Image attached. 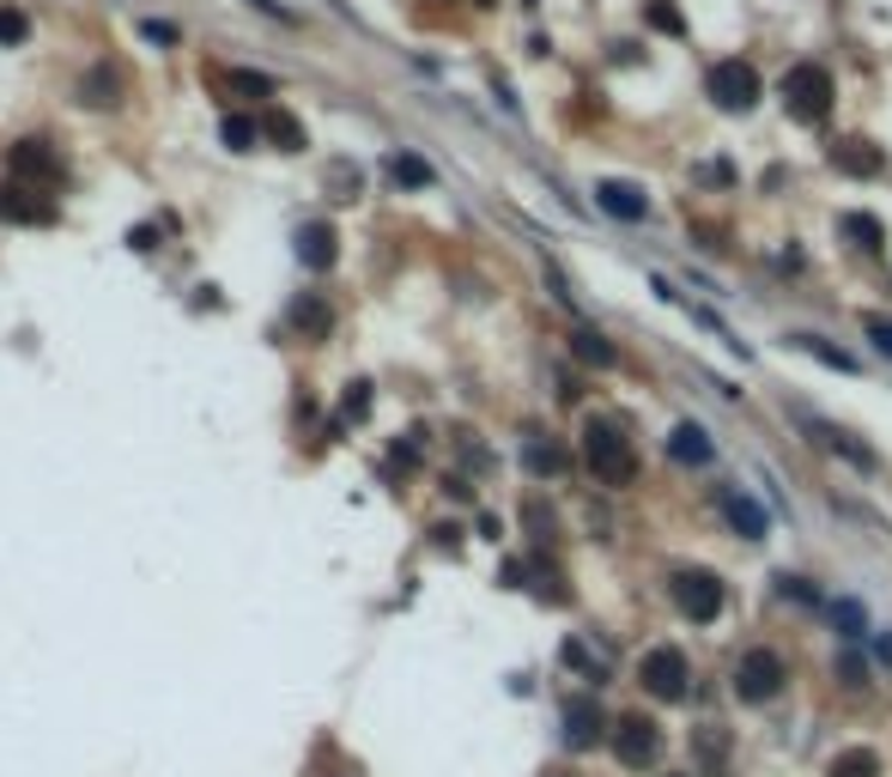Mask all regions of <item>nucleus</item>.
<instances>
[{
  "mask_svg": "<svg viewBox=\"0 0 892 777\" xmlns=\"http://www.w3.org/2000/svg\"><path fill=\"white\" fill-rule=\"evenodd\" d=\"M584 462H589V474L601 486H631L638 481V450H631V437L619 432L614 420H589L584 425Z\"/></svg>",
  "mask_w": 892,
  "mask_h": 777,
  "instance_id": "f257e3e1",
  "label": "nucleus"
},
{
  "mask_svg": "<svg viewBox=\"0 0 892 777\" xmlns=\"http://www.w3.org/2000/svg\"><path fill=\"white\" fill-rule=\"evenodd\" d=\"M783 110H790L795 122H825V110H832V73H825L820 61H795V68L783 73Z\"/></svg>",
  "mask_w": 892,
  "mask_h": 777,
  "instance_id": "f03ea898",
  "label": "nucleus"
},
{
  "mask_svg": "<svg viewBox=\"0 0 892 777\" xmlns=\"http://www.w3.org/2000/svg\"><path fill=\"white\" fill-rule=\"evenodd\" d=\"M783 680H790V663H783L778 650H747L741 663H734V698H741V705H771V698L783 693Z\"/></svg>",
  "mask_w": 892,
  "mask_h": 777,
  "instance_id": "7ed1b4c3",
  "label": "nucleus"
},
{
  "mask_svg": "<svg viewBox=\"0 0 892 777\" xmlns=\"http://www.w3.org/2000/svg\"><path fill=\"white\" fill-rule=\"evenodd\" d=\"M638 680H643V693L662 698V705L687 698V686H692V663H687V650H675V644H656V650H643Z\"/></svg>",
  "mask_w": 892,
  "mask_h": 777,
  "instance_id": "20e7f679",
  "label": "nucleus"
},
{
  "mask_svg": "<svg viewBox=\"0 0 892 777\" xmlns=\"http://www.w3.org/2000/svg\"><path fill=\"white\" fill-rule=\"evenodd\" d=\"M705 98L729 115H747L759 103V73L747 68V61H717V68L705 73Z\"/></svg>",
  "mask_w": 892,
  "mask_h": 777,
  "instance_id": "39448f33",
  "label": "nucleus"
},
{
  "mask_svg": "<svg viewBox=\"0 0 892 777\" xmlns=\"http://www.w3.org/2000/svg\"><path fill=\"white\" fill-rule=\"evenodd\" d=\"M795 425H801V432H808V437H813V444H820V450H832V456H844L850 468H862V474H874V468H881V456H874L869 444H856V437H850L844 425L820 420V413H808V407H795Z\"/></svg>",
  "mask_w": 892,
  "mask_h": 777,
  "instance_id": "423d86ee",
  "label": "nucleus"
},
{
  "mask_svg": "<svg viewBox=\"0 0 892 777\" xmlns=\"http://www.w3.org/2000/svg\"><path fill=\"white\" fill-rule=\"evenodd\" d=\"M675 607L698 626H710V619L722 614V583L717 572H675Z\"/></svg>",
  "mask_w": 892,
  "mask_h": 777,
  "instance_id": "0eeeda50",
  "label": "nucleus"
},
{
  "mask_svg": "<svg viewBox=\"0 0 892 777\" xmlns=\"http://www.w3.org/2000/svg\"><path fill=\"white\" fill-rule=\"evenodd\" d=\"M614 754H619V766H631V771L656 766V754H662V735H656V723H650V717H619V723H614Z\"/></svg>",
  "mask_w": 892,
  "mask_h": 777,
  "instance_id": "6e6552de",
  "label": "nucleus"
},
{
  "mask_svg": "<svg viewBox=\"0 0 892 777\" xmlns=\"http://www.w3.org/2000/svg\"><path fill=\"white\" fill-rule=\"evenodd\" d=\"M12 176H31V183L43 189H61V176H68V164H61V152L49 147V140H19V147L7 152Z\"/></svg>",
  "mask_w": 892,
  "mask_h": 777,
  "instance_id": "1a4fd4ad",
  "label": "nucleus"
},
{
  "mask_svg": "<svg viewBox=\"0 0 892 777\" xmlns=\"http://www.w3.org/2000/svg\"><path fill=\"white\" fill-rule=\"evenodd\" d=\"M832 171L838 176H862V183H874V176H886V152L874 147V140H862V134H850V140H832Z\"/></svg>",
  "mask_w": 892,
  "mask_h": 777,
  "instance_id": "9d476101",
  "label": "nucleus"
},
{
  "mask_svg": "<svg viewBox=\"0 0 892 777\" xmlns=\"http://www.w3.org/2000/svg\"><path fill=\"white\" fill-rule=\"evenodd\" d=\"M601 735H607L601 705H595V698H571V705H565V747H571V754H589Z\"/></svg>",
  "mask_w": 892,
  "mask_h": 777,
  "instance_id": "9b49d317",
  "label": "nucleus"
},
{
  "mask_svg": "<svg viewBox=\"0 0 892 777\" xmlns=\"http://www.w3.org/2000/svg\"><path fill=\"white\" fill-rule=\"evenodd\" d=\"M595 201L607 206L614 219H626V225H638L643 213H650V194L638 183H619V176H607V183H595Z\"/></svg>",
  "mask_w": 892,
  "mask_h": 777,
  "instance_id": "f8f14e48",
  "label": "nucleus"
},
{
  "mask_svg": "<svg viewBox=\"0 0 892 777\" xmlns=\"http://www.w3.org/2000/svg\"><path fill=\"white\" fill-rule=\"evenodd\" d=\"M0 219H7V225H49V219H55V201H43V194H31V189H0Z\"/></svg>",
  "mask_w": 892,
  "mask_h": 777,
  "instance_id": "ddd939ff",
  "label": "nucleus"
},
{
  "mask_svg": "<svg viewBox=\"0 0 892 777\" xmlns=\"http://www.w3.org/2000/svg\"><path fill=\"white\" fill-rule=\"evenodd\" d=\"M668 456H675V462H687V468H710L717 444H710V432H705V425L680 420V425H675V437H668Z\"/></svg>",
  "mask_w": 892,
  "mask_h": 777,
  "instance_id": "4468645a",
  "label": "nucleus"
},
{
  "mask_svg": "<svg viewBox=\"0 0 892 777\" xmlns=\"http://www.w3.org/2000/svg\"><path fill=\"white\" fill-rule=\"evenodd\" d=\"M717 504H722V516H729V523L741 528L747 541H766V511H759V504L747 498L741 486H722V492H717Z\"/></svg>",
  "mask_w": 892,
  "mask_h": 777,
  "instance_id": "2eb2a0df",
  "label": "nucleus"
},
{
  "mask_svg": "<svg viewBox=\"0 0 892 777\" xmlns=\"http://www.w3.org/2000/svg\"><path fill=\"white\" fill-rule=\"evenodd\" d=\"M80 103H92V110H115V103H122V73H115L110 61L85 68L80 73Z\"/></svg>",
  "mask_w": 892,
  "mask_h": 777,
  "instance_id": "dca6fc26",
  "label": "nucleus"
},
{
  "mask_svg": "<svg viewBox=\"0 0 892 777\" xmlns=\"http://www.w3.org/2000/svg\"><path fill=\"white\" fill-rule=\"evenodd\" d=\"M297 262H304V268H328L334 262V225H322V219L297 225Z\"/></svg>",
  "mask_w": 892,
  "mask_h": 777,
  "instance_id": "f3484780",
  "label": "nucleus"
},
{
  "mask_svg": "<svg viewBox=\"0 0 892 777\" xmlns=\"http://www.w3.org/2000/svg\"><path fill=\"white\" fill-rule=\"evenodd\" d=\"M692 754L705 766V777H722V766H729V729H717V723L692 729Z\"/></svg>",
  "mask_w": 892,
  "mask_h": 777,
  "instance_id": "a211bd4d",
  "label": "nucleus"
},
{
  "mask_svg": "<svg viewBox=\"0 0 892 777\" xmlns=\"http://www.w3.org/2000/svg\"><path fill=\"white\" fill-rule=\"evenodd\" d=\"M292 329L297 334H310V341H322V334L334 329V310H328V297H316V292H304L292 304Z\"/></svg>",
  "mask_w": 892,
  "mask_h": 777,
  "instance_id": "6ab92c4d",
  "label": "nucleus"
},
{
  "mask_svg": "<svg viewBox=\"0 0 892 777\" xmlns=\"http://www.w3.org/2000/svg\"><path fill=\"white\" fill-rule=\"evenodd\" d=\"M838 231H844L856 250H886V225L869 219V213H838Z\"/></svg>",
  "mask_w": 892,
  "mask_h": 777,
  "instance_id": "aec40b11",
  "label": "nucleus"
},
{
  "mask_svg": "<svg viewBox=\"0 0 892 777\" xmlns=\"http://www.w3.org/2000/svg\"><path fill=\"white\" fill-rule=\"evenodd\" d=\"M571 346H577V359H584V365H619V353H614V341H607V334L601 329H589V322H584V329H577L571 334Z\"/></svg>",
  "mask_w": 892,
  "mask_h": 777,
  "instance_id": "412c9836",
  "label": "nucleus"
},
{
  "mask_svg": "<svg viewBox=\"0 0 892 777\" xmlns=\"http://www.w3.org/2000/svg\"><path fill=\"white\" fill-rule=\"evenodd\" d=\"M825 777H881V754H874V747H844V754L825 766Z\"/></svg>",
  "mask_w": 892,
  "mask_h": 777,
  "instance_id": "4be33fe9",
  "label": "nucleus"
},
{
  "mask_svg": "<svg viewBox=\"0 0 892 777\" xmlns=\"http://www.w3.org/2000/svg\"><path fill=\"white\" fill-rule=\"evenodd\" d=\"M389 176H395L401 189H432V183H437V176H432V164H425V159H413V152H395V159H389Z\"/></svg>",
  "mask_w": 892,
  "mask_h": 777,
  "instance_id": "5701e85b",
  "label": "nucleus"
},
{
  "mask_svg": "<svg viewBox=\"0 0 892 777\" xmlns=\"http://www.w3.org/2000/svg\"><path fill=\"white\" fill-rule=\"evenodd\" d=\"M790 341H795V346H801V353H808V359H820V365H832V371H856V359H850V353H838V346H825L820 334H790Z\"/></svg>",
  "mask_w": 892,
  "mask_h": 777,
  "instance_id": "b1692460",
  "label": "nucleus"
},
{
  "mask_svg": "<svg viewBox=\"0 0 892 777\" xmlns=\"http://www.w3.org/2000/svg\"><path fill=\"white\" fill-rule=\"evenodd\" d=\"M523 462H528L535 474H559V468H565V450L553 444V437H547V444H540V437H528V444H523Z\"/></svg>",
  "mask_w": 892,
  "mask_h": 777,
  "instance_id": "393cba45",
  "label": "nucleus"
},
{
  "mask_svg": "<svg viewBox=\"0 0 892 777\" xmlns=\"http://www.w3.org/2000/svg\"><path fill=\"white\" fill-rule=\"evenodd\" d=\"M219 140H225L231 152H250V147H255V122H250V115H225V128H219Z\"/></svg>",
  "mask_w": 892,
  "mask_h": 777,
  "instance_id": "a878e982",
  "label": "nucleus"
},
{
  "mask_svg": "<svg viewBox=\"0 0 892 777\" xmlns=\"http://www.w3.org/2000/svg\"><path fill=\"white\" fill-rule=\"evenodd\" d=\"M231 92H243V98H274V80H267V73H250V68H231Z\"/></svg>",
  "mask_w": 892,
  "mask_h": 777,
  "instance_id": "bb28decb",
  "label": "nucleus"
},
{
  "mask_svg": "<svg viewBox=\"0 0 892 777\" xmlns=\"http://www.w3.org/2000/svg\"><path fill=\"white\" fill-rule=\"evenodd\" d=\"M832 619H838V632H844V638H862V632H869L862 602H832Z\"/></svg>",
  "mask_w": 892,
  "mask_h": 777,
  "instance_id": "cd10ccee",
  "label": "nucleus"
},
{
  "mask_svg": "<svg viewBox=\"0 0 892 777\" xmlns=\"http://www.w3.org/2000/svg\"><path fill=\"white\" fill-rule=\"evenodd\" d=\"M24 37H31V19H24L19 7H0V43H24Z\"/></svg>",
  "mask_w": 892,
  "mask_h": 777,
  "instance_id": "c85d7f7f",
  "label": "nucleus"
},
{
  "mask_svg": "<svg viewBox=\"0 0 892 777\" xmlns=\"http://www.w3.org/2000/svg\"><path fill=\"white\" fill-rule=\"evenodd\" d=\"M650 24H656L662 37H680V31H687V19L675 12V0H650Z\"/></svg>",
  "mask_w": 892,
  "mask_h": 777,
  "instance_id": "c756f323",
  "label": "nucleus"
},
{
  "mask_svg": "<svg viewBox=\"0 0 892 777\" xmlns=\"http://www.w3.org/2000/svg\"><path fill=\"white\" fill-rule=\"evenodd\" d=\"M267 134H274V140H280V147H286V152H304V128H297L286 110H280L274 122H267Z\"/></svg>",
  "mask_w": 892,
  "mask_h": 777,
  "instance_id": "7c9ffc66",
  "label": "nucleus"
},
{
  "mask_svg": "<svg viewBox=\"0 0 892 777\" xmlns=\"http://www.w3.org/2000/svg\"><path fill=\"white\" fill-rule=\"evenodd\" d=\"M565 663H571V668H584L589 680H601V675H607V668H601V656H589V650H584V644H577V638L565 644Z\"/></svg>",
  "mask_w": 892,
  "mask_h": 777,
  "instance_id": "2f4dec72",
  "label": "nucleus"
},
{
  "mask_svg": "<svg viewBox=\"0 0 892 777\" xmlns=\"http://www.w3.org/2000/svg\"><path fill=\"white\" fill-rule=\"evenodd\" d=\"M862 334H869V341L892 359V322H886V316H862Z\"/></svg>",
  "mask_w": 892,
  "mask_h": 777,
  "instance_id": "473e14b6",
  "label": "nucleus"
},
{
  "mask_svg": "<svg viewBox=\"0 0 892 777\" xmlns=\"http://www.w3.org/2000/svg\"><path fill=\"white\" fill-rule=\"evenodd\" d=\"M128 250H140V255H152V250H159V231H152V225H140V231H128Z\"/></svg>",
  "mask_w": 892,
  "mask_h": 777,
  "instance_id": "72a5a7b5",
  "label": "nucleus"
},
{
  "mask_svg": "<svg viewBox=\"0 0 892 777\" xmlns=\"http://www.w3.org/2000/svg\"><path fill=\"white\" fill-rule=\"evenodd\" d=\"M140 37H152V43H176V31H171V24H159V19L140 24Z\"/></svg>",
  "mask_w": 892,
  "mask_h": 777,
  "instance_id": "f704fd0d",
  "label": "nucleus"
},
{
  "mask_svg": "<svg viewBox=\"0 0 892 777\" xmlns=\"http://www.w3.org/2000/svg\"><path fill=\"white\" fill-rule=\"evenodd\" d=\"M874 656H881V663L892 668V638H874Z\"/></svg>",
  "mask_w": 892,
  "mask_h": 777,
  "instance_id": "c9c22d12",
  "label": "nucleus"
}]
</instances>
